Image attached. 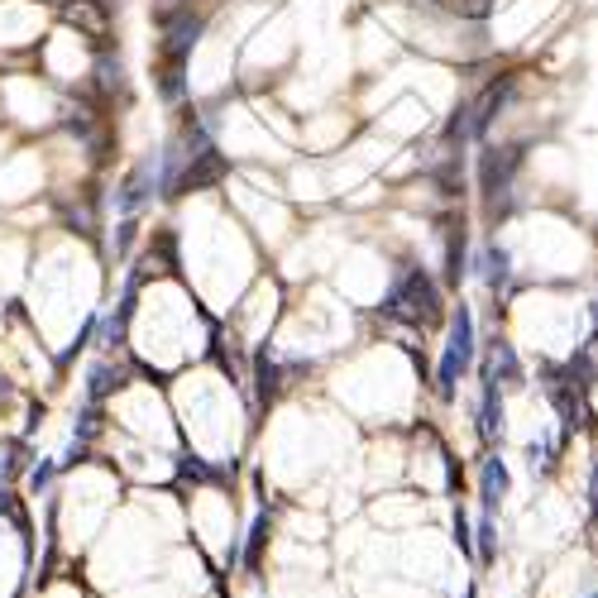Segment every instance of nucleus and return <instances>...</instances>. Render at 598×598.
Wrapping results in <instances>:
<instances>
[{"instance_id":"f257e3e1","label":"nucleus","mask_w":598,"mask_h":598,"mask_svg":"<svg viewBox=\"0 0 598 598\" xmlns=\"http://www.w3.org/2000/svg\"><path fill=\"white\" fill-rule=\"evenodd\" d=\"M384 317L393 321H407V326H441L445 317V302H441V288H436V278H431L422 263H403L393 278V288L384 297Z\"/></svg>"},{"instance_id":"f03ea898","label":"nucleus","mask_w":598,"mask_h":598,"mask_svg":"<svg viewBox=\"0 0 598 598\" xmlns=\"http://www.w3.org/2000/svg\"><path fill=\"white\" fill-rule=\"evenodd\" d=\"M470 364H474V311L460 302L455 317H451V340H445L441 369H436V397L441 403H455V384L470 374Z\"/></svg>"},{"instance_id":"7ed1b4c3","label":"nucleus","mask_w":598,"mask_h":598,"mask_svg":"<svg viewBox=\"0 0 598 598\" xmlns=\"http://www.w3.org/2000/svg\"><path fill=\"white\" fill-rule=\"evenodd\" d=\"M517 168H522V144H489L484 154H479V192H484L489 215L508 211Z\"/></svg>"},{"instance_id":"20e7f679","label":"nucleus","mask_w":598,"mask_h":598,"mask_svg":"<svg viewBox=\"0 0 598 598\" xmlns=\"http://www.w3.org/2000/svg\"><path fill=\"white\" fill-rule=\"evenodd\" d=\"M441 240H445V282L460 288L464 273H470V235H464L460 215H445L441 221Z\"/></svg>"},{"instance_id":"39448f33","label":"nucleus","mask_w":598,"mask_h":598,"mask_svg":"<svg viewBox=\"0 0 598 598\" xmlns=\"http://www.w3.org/2000/svg\"><path fill=\"white\" fill-rule=\"evenodd\" d=\"M62 20H68L72 29H81L91 43H101L110 34V14H106V0H58Z\"/></svg>"},{"instance_id":"423d86ee","label":"nucleus","mask_w":598,"mask_h":598,"mask_svg":"<svg viewBox=\"0 0 598 598\" xmlns=\"http://www.w3.org/2000/svg\"><path fill=\"white\" fill-rule=\"evenodd\" d=\"M154 187H158V163L144 158V163H135V168L125 173L120 192H115V202H120V211H139L148 196H154Z\"/></svg>"},{"instance_id":"0eeeda50","label":"nucleus","mask_w":598,"mask_h":598,"mask_svg":"<svg viewBox=\"0 0 598 598\" xmlns=\"http://www.w3.org/2000/svg\"><path fill=\"white\" fill-rule=\"evenodd\" d=\"M479 431L484 441L503 436V397H498V378L484 369V388H479Z\"/></svg>"},{"instance_id":"6e6552de","label":"nucleus","mask_w":598,"mask_h":598,"mask_svg":"<svg viewBox=\"0 0 598 598\" xmlns=\"http://www.w3.org/2000/svg\"><path fill=\"white\" fill-rule=\"evenodd\" d=\"M479 498H484V508H498L508 498V464L489 455L484 460V474H479Z\"/></svg>"},{"instance_id":"1a4fd4ad","label":"nucleus","mask_w":598,"mask_h":598,"mask_svg":"<svg viewBox=\"0 0 598 598\" xmlns=\"http://www.w3.org/2000/svg\"><path fill=\"white\" fill-rule=\"evenodd\" d=\"M484 369L498 378V384L522 388V364H517V355H512V345H508V340H498V345H493V355H489Z\"/></svg>"},{"instance_id":"9d476101","label":"nucleus","mask_w":598,"mask_h":598,"mask_svg":"<svg viewBox=\"0 0 598 598\" xmlns=\"http://www.w3.org/2000/svg\"><path fill=\"white\" fill-rule=\"evenodd\" d=\"M269 536H273V517H269V508H263L259 517H254V527H249V546H244V555H240L249 574L263 570V541H269Z\"/></svg>"},{"instance_id":"9b49d317","label":"nucleus","mask_w":598,"mask_h":598,"mask_svg":"<svg viewBox=\"0 0 598 598\" xmlns=\"http://www.w3.org/2000/svg\"><path fill=\"white\" fill-rule=\"evenodd\" d=\"M62 215H68V225L77 230V235H96V196L91 192H77V202L62 206Z\"/></svg>"},{"instance_id":"f8f14e48","label":"nucleus","mask_w":598,"mask_h":598,"mask_svg":"<svg viewBox=\"0 0 598 598\" xmlns=\"http://www.w3.org/2000/svg\"><path fill=\"white\" fill-rule=\"evenodd\" d=\"M479 278H484L493 292H498V288H503V282H508V254H503V249H498V244H489L484 254H479Z\"/></svg>"},{"instance_id":"ddd939ff","label":"nucleus","mask_w":598,"mask_h":598,"mask_svg":"<svg viewBox=\"0 0 598 598\" xmlns=\"http://www.w3.org/2000/svg\"><path fill=\"white\" fill-rule=\"evenodd\" d=\"M125 72H120V62H115L110 53H101V62H96V87H101V96L110 101L115 91H125V81H120Z\"/></svg>"},{"instance_id":"4468645a","label":"nucleus","mask_w":598,"mask_h":598,"mask_svg":"<svg viewBox=\"0 0 598 598\" xmlns=\"http://www.w3.org/2000/svg\"><path fill=\"white\" fill-rule=\"evenodd\" d=\"M278 384H282V369L269 355H259V407H269L278 397Z\"/></svg>"},{"instance_id":"2eb2a0df","label":"nucleus","mask_w":598,"mask_h":598,"mask_svg":"<svg viewBox=\"0 0 598 598\" xmlns=\"http://www.w3.org/2000/svg\"><path fill=\"white\" fill-rule=\"evenodd\" d=\"M115 388H125V374H120V369H110V364H101V369L91 374V403H101V397L115 393Z\"/></svg>"},{"instance_id":"dca6fc26","label":"nucleus","mask_w":598,"mask_h":598,"mask_svg":"<svg viewBox=\"0 0 598 598\" xmlns=\"http://www.w3.org/2000/svg\"><path fill=\"white\" fill-rule=\"evenodd\" d=\"M474 536H479V565H493V551H498V536H493V522L484 517V522H479V531H474Z\"/></svg>"},{"instance_id":"f3484780","label":"nucleus","mask_w":598,"mask_h":598,"mask_svg":"<svg viewBox=\"0 0 598 598\" xmlns=\"http://www.w3.org/2000/svg\"><path fill=\"white\" fill-rule=\"evenodd\" d=\"M455 546H460V555H474V536H470V517H464V508H455Z\"/></svg>"},{"instance_id":"a211bd4d","label":"nucleus","mask_w":598,"mask_h":598,"mask_svg":"<svg viewBox=\"0 0 598 598\" xmlns=\"http://www.w3.org/2000/svg\"><path fill=\"white\" fill-rule=\"evenodd\" d=\"M187 5H192V0H154V20H158V24H168L173 14H182Z\"/></svg>"},{"instance_id":"6ab92c4d","label":"nucleus","mask_w":598,"mask_h":598,"mask_svg":"<svg viewBox=\"0 0 598 598\" xmlns=\"http://www.w3.org/2000/svg\"><path fill=\"white\" fill-rule=\"evenodd\" d=\"M48 479H53V464H39V470H29V489H48Z\"/></svg>"},{"instance_id":"aec40b11","label":"nucleus","mask_w":598,"mask_h":598,"mask_svg":"<svg viewBox=\"0 0 598 598\" xmlns=\"http://www.w3.org/2000/svg\"><path fill=\"white\" fill-rule=\"evenodd\" d=\"M589 508H593V527H598V464H593V479H589Z\"/></svg>"},{"instance_id":"412c9836","label":"nucleus","mask_w":598,"mask_h":598,"mask_svg":"<svg viewBox=\"0 0 598 598\" xmlns=\"http://www.w3.org/2000/svg\"><path fill=\"white\" fill-rule=\"evenodd\" d=\"M593 326H598V302H593ZM593 336H598V330H593Z\"/></svg>"},{"instance_id":"4be33fe9","label":"nucleus","mask_w":598,"mask_h":598,"mask_svg":"<svg viewBox=\"0 0 598 598\" xmlns=\"http://www.w3.org/2000/svg\"><path fill=\"white\" fill-rule=\"evenodd\" d=\"M464 598H474V589H470V593H464Z\"/></svg>"},{"instance_id":"5701e85b","label":"nucleus","mask_w":598,"mask_h":598,"mask_svg":"<svg viewBox=\"0 0 598 598\" xmlns=\"http://www.w3.org/2000/svg\"><path fill=\"white\" fill-rule=\"evenodd\" d=\"M593 598H598V593H593Z\"/></svg>"}]
</instances>
